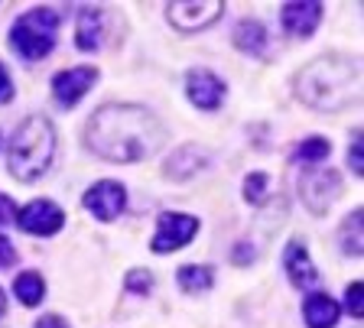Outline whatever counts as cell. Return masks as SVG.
<instances>
[{
	"mask_svg": "<svg viewBox=\"0 0 364 328\" xmlns=\"http://www.w3.org/2000/svg\"><path fill=\"white\" fill-rule=\"evenodd\" d=\"M163 140V124L140 104H105L85 124V146L111 163L146 160Z\"/></svg>",
	"mask_w": 364,
	"mask_h": 328,
	"instance_id": "cell-1",
	"label": "cell"
},
{
	"mask_svg": "<svg viewBox=\"0 0 364 328\" xmlns=\"http://www.w3.org/2000/svg\"><path fill=\"white\" fill-rule=\"evenodd\" d=\"M296 98L316 111H341L358 101V65L341 55H322L296 75Z\"/></svg>",
	"mask_w": 364,
	"mask_h": 328,
	"instance_id": "cell-2",
	"label": "cell"
},
{
	"mask_svg": "<svg viewBox=\"0 0 364 328\" xmlns=\"http://www.w3.org/2000/svg\"><path fill=\"white\" fill-rule=\"evenodd\" d=\"M55 156V127L49 117L33 114L16 127L14 140L7 146V166L20 182H33L49 169Z\"/></svg>",
	"mask_w": 364,
	"mask_h": 328,
	"instance_id": "cell-3",
	"label": "cell"
},
{
	"mask_svg": "<svg viewBox=\"0 0 364 328\" xmlns=\"http://www.w3.org/2000/svg\"><path fill=\"white\" fill-rule=\"evenodd\" d=\"M55 33H59V13L49 7H33L14 23L10 46L20 59L39 62L55 49Z\"/></svg>",
	"mask_w": 364,
	"mask_h": 328,
	"instance_id": "cell-4",
	"label": "cell"
},
{
	"mask_svg": "<svg viewBox=\"0 0 364 328\" xmlns=\"http://www.w3.org/2000/svg\"><path fill=\"white\" fill-rule=\"evenodd\" d=\"M221 10H225L221 0H173V4H166L169 23L186 33H198L205 26H212L221 16Z\"/></svg>",
	"mask_w": 364,
	"mask_h": 328,
	"instance_id": "cell-5",
	"label": "cell"
},
{
	"mask_svg": "<svg viewBox=\"0 0 364 328\" xmlns=\"http://www.w3.org/2000/svg\"><path fill=\"white\" fill-rule=\"evenodd\" d=\"M299 192H303V202L309 212L326 214L332 202L341 195V176L335 169H309L299 182Z\"/></svg>",
	"mask_w": 364,
	"mask_h": 328,
	"instance_id": "cell-6",
	"label": "cell"
},
{
	"mask_svg": "<svg viewBox=\"0 0 364 328\" xmlns=\"http://www.w3.org/2000/svg\"><path fill=\"white\" fill-rule=\"evenodd\" d=\"M198 231V222L192 214L179 212H163L156 222V234H153V251L156 253H173L182 244H189Z\"/></svg>",
	"mask_w": 364,
	"mask_h": 328,
	"instance_id": "cell-7",
	"label": "cell"
},
{
	"mask_svg": "<svg viewBox=\"0 0 364 328\" xmlns=\"http://www.w3.org/2000/svg\"><path fill=\"white\" fill-rule=\"evenodd\" d=\"M85 208L98 222H114L127 208V192H124L121 182H114V179H101V182H95L85 192Z\"/></svg>",
	"mask_w": 364,
	"mask_h": 328,
	"instance_id": "cell-8",
	"label": "cell"
},
{
	"mask_svg": "<svg viewBox=\"0 0 364 328\" xmlns=\"http://www.w3.org/2000/svg\"><path fill=\"white\" fill-rule=\"evenodd\" d=\"M65 222V212H62L55 202H46V199H36L30 202L26 208H20L16 214V224H20L26 234H36V237H49L62 228Z\"/></svg>",
	"mask_w": 364,
	"mask_h": 328,
	"instance_id": "cell-9",
	"label": "cell"
},
{
	"mask_svg": "<svg viewBox=\"0 0 364 328\" xmlns=\"http://www.w3.org/2000/svg\"><path fill=\"white\" fill-rule=\"evenodd\" d=\"M98 82V69L91 65H78V69H65L53 78V94L62 107H75L85 94L91 92V84Z\"/></svg>",
	"mask_w": 364,
	"mask_h": 328,
	"instance_id": "cell-10",
	"label": "cell"
},
{
	"mask_svg": "<svg viewBox=\"0 0 364 328\" xmlns=\"http://www.w3.org/2000/svg\"><path fill=\"white\" fill-rule=\"evenodd\" d=\"M186 94H189V101L196 107L215 111V107L225 101V82L208 69H192L189 78H186Z\"/></svg>",
	"mask_w": 364,
	"mask_h": 328,
	"instance_id": "cell-11",
	"label": "cell"
},
{
	"mask_svg": "<svg viewBox=\"0 0 364 328\" xmlns=\"http://www.w3.org/2000/svg\"><path fill=\"white\" fill-rule=\"evenodd\" d=\"M322 23V4H283V30L296 39H309L316 33V26Z\"/></svg>",
	"mask_w": 364,
	"mask_h": 328,
	"instance_id": "cell-12",
	"label": "cell"
},
{
	"mask_svg": "<svg viewBox=\"0 0 364 328\" xmlns=\"http://www.w3.org/2000/svg\"><path fill=\"white\" fill-rule=\"evenodd\" d=\"M283 267H287L289 283L299 286V290H309V286L318 283V270L309 260V251L303 247V241H289L287 244V251H283Z\"/></svg>",
	"mask_w": 364,
	"mask_h": 328,
	"instance_id": "cell-13",
	"label": "cell"
},
{
	"mask_svg": "<svg viewBox=\"0 0 364 328\" xmlns=\"http://www.w3.org/2000/svg\"><path fill=\"white\" fill-rule=\"evenodd\" d=\"M105 36V13L98 7H85L78 13V30H75V46L82 53H95Z\"/></svg>",
	"mask_w": 364,
	"mask_h": 328,
	"instance_id": "cell-14",
	"label": "cell"
},
{
	"mask_svg": "<svg viewBox=\"0 0 364 328\" xmlns=\"http://www.w3.org/2000/svg\"><path fill=\"white\" fill-rule=\"evenodd\" d=\"M303 315L309 328H332L341 315V305L332 296H326V293H312L303 305Z\"/></svg>",
	"mask_w": 364,
	"mask_h": 328,
	"instance_id": "cell-15",
	"label": "cell"
},
{
	"mask_svg": "<svg viewBox=\"0 0 364 328\" xmlns=\"http://www.w3.org/2000/svg\"><path fill=\"white\" fill-rule=\"evenodd\" d=\"M267 39H270L267 36V26L257 23V20H244V23L235 30V46L247 55H257V59L267 55V46H270Z\"/></svg>",
	"mask_w": 364,
	"mask_h": 328,
	"instance_id": "cell-16",
	"label": "cell"
},
{
	"mask_svg": "<svg viewBox=\"0 0 364 328\" xmlns=\"http://www.w3.org/2000/svg\"><path fill=\"white\" fill-rule=\"evenodd\" d=\"M14 293H16V299H20L23 305H39L43 302V296H46V283H43V276L39 273L26 270V273L16 276Z\"/></svg>",
	"mask_w": 364,
	"mask_h": 328,
	"instance_id": "cell-17",
	"label": "cell"
},
{
	"mask_svg": "<svg viewBox=\"0 0 364 328\" xmlns=\"http://www.w3.org/2000/svg\"><path fill=\"white\" fill-rule=\"evenodd\" d=\"M176 280H179V290H186V293H205L215 283V270L192 263V267H182Z\"/></svg>",
	"mask_w": 364,
	"mask_h": 328,
	"instance_id": "cell-18",
	"label": "cell"
},
{
	"mask_svg": "<svg viewBox=\"0 0 364 328\" xmlns=\"http://www.w3.org/2000/svg\"><path fill=\"white\" fill-rule=\"evenodd\" d=\"M341 247L351 253V257H358L364 247L361 241V212H351V218L345 222V231H341Z\"/></svg>",
	"mask_w": 364,
	"mask_h": 328,
	"instance_id": "cell-19",
	"label": "cell"
},
{
	"mask_svg": "<svg viewBox=\"0 0 364 328\" xmlns=\"http://www.w3.org/2000/svg\"><path fill=\"white\" fill-rule=\"evenodd\" d=\"M328 150H332V146H328L326 137H309V140H303V143H299L296 160H299V163H312V166H316L318 160H326V156H328Z\"/></svg>",
	"mask_w": 364,
	"mask_h": 328,
	"instance_id": "cell-20",
	"label": "cell"
},
{
	"mask_svg": "<svg viewBox=\"0 0 364 328\" xmlns=\"http://www.w3.org/2000/svg\"><path fill=\"white\" fill-rule=\"evenodd\" d=\"M244 199H247L250 205H264V199H267V176L264 173H250V176L244 179Z\"/></svg>",
	"mask_w": 364,
	"mask_h": 328,
	"instance_id": "cell-21",
	"label": "cell"
},
{
	"mask_svg": "<svg viewBox=\"0 0 364 328\" xmlns=\"http://www.w3.org/2000/svg\"><path fill=\"white\" fill-rule=\"evenodd\" d=\"M150 286H153L150 270H130V273H127V290L130 293H136V296H146V293H150Z\"/></svg>",
	"mask_w": 364,
	"mask_h": 328,
	"instance_id": "cell-22",
	"label": "cell"
},
{
	"mask_svg": "<svg viewBox=\"0 0 364 328\" xmlns=\"http://www.w3.org/2000/svg\"><path fill=\"white\" fill-rule=\"evenodd\" d=\"M361 283H351L348 286V293H345V309H348L351 315H355V319H361L364 315V302H361Z\"/></svg>",
	"mask_w": 364,
	"mask_h": 328,
	"instance_id": "cell-23",
	"label": "cell"
},
{
	"mask_svg": "<svg viewBox=\"0 0 364 328\" xmlns=\"http://www.w3.org/2000/svg\"><path fill=\"white\" fill-rule=\"evenodd\" d=\"M351 173L355 176H361L364 173V160H361V130H355V137H351Z\"/></svg>",
	"mask_w": 364,
	"mask_h": 328,
	"instance_id": "cell-24",
	"label": "cell"
},
{
	"mask_svg": "<svg viewBox=\"0 0 364 328\" xmlns=\"http://www.w3.org/2000/svg\"><path fill=\"white\" fill-rule=\"evenodd\" d=\"M16 263V251H14V241L7 234H0V270H7Z\"/></svg>",
	"mask_w": 364,
	"mask_h": 328,
	"instance_id": "cell-25",
	"label": "cell"
},
{
	"mask_svg": "<svg viewBox=\"0 0 364 328\" xmlns=\"http://www.w3.org/2000/svg\"><path fill=\"white\" fill-rule=\"evenodd\" d=\"M7 101H14V82H10L7 69L0 65V104H7Z\"/></svg>",
	"mask_w": 364,
	"mask_h": 328,
	"instance_id": "cell-26",
	"label": "cell"
},
{
	"mask_svg": "<svg viewBox=\"0 0 364 328\" xmlns=\"http://www.w3.org/2000/svg\"><path fill=\"white\" fill-rule=\"evenodd\" d=\"M36 328H72L62 315H43V319L36 322Z\"/></svg>",
	"mask_w": 364,
	"mask_h": 328,
	"instance_id": "cell-27",
	"label": "cell"
},
{
	"mask_svg": "<svg viewBox=\"0 0 364 328\" xmlns=\"http://www.w3.org/2000/svg\"><path fill=\"white\" fill-rule=\"evenodd\" d=\"M254 260V251H250V244H237L235 247V263H250Z\"/></svg>",
	"mask_w": 364,
	"mask_h": 328,
	"instance_id": "cell-28",
	"label": "cell"
},
{
	"mask_svg": "<svg viewBox=\"0 0 364 328\" xmlns=\"http://www.w3.org/2000/svg\"><path fill=\"white\" fill-rule=\"evenodd\" d=\"M10 218H14V202H10L7 195H0V224L10 222Z\"/></svg>",
	"mask_w": 364,
	"mask_h": 328,
	"instance_id": "cell-29",
	"label": "cell"
},
{
	"mask_svg": "<svg viewBox=\"0 0 364 328\" xmlns=\"http://www.w3.org/2000/svg\"><path fill=\"white\" fill-rule=\"evenodd\" d=\"M7 312V296H4V290H0V315Z\"/></svg>",
	"mask_w": 364,
	"mask_h": 328,
	"instance_id": "cell-30",
	"label": "cell"
}]
</instances>
